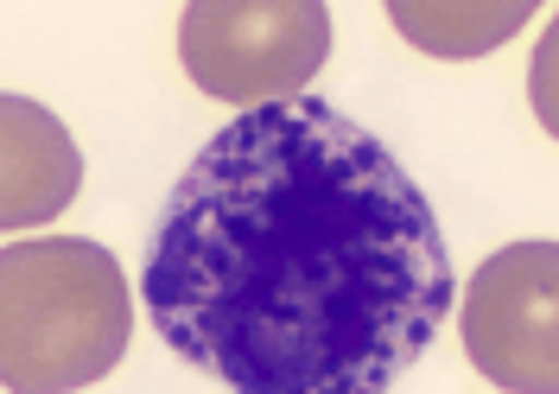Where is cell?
<instances>
[{
	"instance_id": "cell-5",
	"label": "cell",
	"mask_w": 559,
	"mask_h": 394,
	"mask_svg": "<svg viewBox=\"0 0 559 394\" xmlns=\"http://www.w3.org/2000/svg\"><path fill=\"white\" fill-rule=\"evenodd\" d=\"M83 184V153L70 128L33 96H0V229L26 236L51 223Z\"/></svg>"
},
{
	"instance_id": "cell-7",
	"label": "cell",
	"mask_w": 559,
	"mask_h": 394,
	"mask_svg": "<svg viewBox=\"0 0 559 394\" xmlns=\"http://www.w3.org/2000/svg\"><path fill=\"white\" fill-rule=\"evenodd\" d=\"M554 45H559V33L547 26V38H540V64H534V115H540V128H547V134L559 128V108H554Z\"/></svg>"
},
{
	"instance_id": "cell-6",
	"label": "cell",
	"mask_w": 559,
	"mask_h": 394,
	"mask_svg": "<svg viewBox=\"0 0 559 394\" xmlns=\"http://www.w3.org/2000/svg\"><path fill=\"white\" fill-rule=\"evenodd\" d=\"M388 20L426 58H489L534 20V0H394Z\"/></svg>"
},
{
	"instance_id": "cell-4",
	"label": "cell",
	"mask_w": 559,
	"mask_h": 394,
	"mask_svg": "<svg viewBox=\"0 0 559 394\" xmlns=\"http://www.w3.org/2000/svg\"><path fill=\"white\" fill-rule=\"evenodd\" d=\"M464 357L489 389L559 394V249L509 242L477 267L457 306Z\"/></svg>"
},
{
	"instance_id": "cell-2",
	"label": "cell",
	"mask_w": 559,
	"mask_h": 394,
	"mask_svg": "<svg viewBox=\"0 0 559 394\" xmlns=\"http://www.w3.org/2000/svg\"><path fill=\"white\" fill-rule=\"evenodd\" d=\"M128 274L90 236H38L0 254V389H96L128 350Z\"/></svg>"
},
{
	"instance_id": "cell-3",
	"label": "cell",
	"mask_w": 559,
	"mask_h": 394,
	"mask_svg": "<svg viewBox=\"0 0 559 394\" xmlns=\"http://www.w3.org/2000/svg\"><path fill=\"white\" fill-rule=\"evenodd\" d=\"M331 58V13L318 0H191L178 20L185 76L236 108L293 103Z\"/></svg>"
},
{
	"instance_id": "cell-1",
	"label": "cell",
	"mask_w": 559,
	"mask_h": 394,
	"mask_svg": "<svg viewBox=\"0 0 559 394\" xmlns=\"http://www.w3.org/2000/svg\"><path fill=\"white\" fill-rule=\"evenodd\" d=\"M140 299L242 394H382L457 299L439 216L382 134L318 96L242 108L173 184Z\"/></svg>"
}]
</instances>
